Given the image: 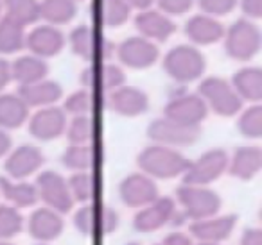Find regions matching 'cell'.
I'll use <instances>...</instances> for the list:
<instances>
[{
  "instance_id": "38",
  "label": "cell",
  "mask_w": 262,
  "mask_h": 245,
  "mask_svg": "<svg viewBox=\"0 0 262 245\" xmlns=\"http://www.w3.org/2000/svg\"><path fill=\"white\" fill-rule=\"evenodd\" d=\"M24 227V218L16 208L0 206V240L18 234Z\"/></svg>"
},
{
  "instance_id": "46",
  "label": "cell",
  "mask_w": 262,
  "mask_h": 245,
  "mask_svg": "<svg viewBox=\"0 0 262 245\" xmlns=\"http://www.w3.org/2000/svg\"><path fill=\"white\" fill-rule=\"evenodd\" d=\"M9 149H11V138L6 134L4 129H0V158L4 154H8Z\"/></svg>"
},
{
  "instance_id": "1",
  "label": "cell",
  "mask_w": 262,
  "mask_h": 245,
  "mask_svg": "<svg viewBox=\"0 0 262 245\" xmlns=\"http://www.w3.org/2000/svg\"><path fill=\"white\" fill-rule=\"evenodd\" d=\"M189 165L190 161L185 156L165 145L147 147L139 156L140 168L149 177H158V179H172L176 176H183Z\"/></svg>"
},
{
  "instance_id": "8",
  "label": "cell",
  "mask_w": 262,
  "mask_h": 245,
  "mask_svg": "<svg viewBox=\"0 0 262 245\" xmlns=\"http://www.w3.org/2000/svg\"><path fill=\"white\" fill-rule=\"evenodd\" d=\"M200 126H183L169 118L155 120L147 129V136L165 147H187L200 138Z\"/></svg>"
},
{
  "instance_id": "42",
  "label": "cell",
  "mask_w": 262,
  "mask_h": 245,
  "mask_svg": "<svg viewBox=\"0 0 262 245\" xmlns=\"http://www.w3.org/2000/svg\"><path fill=\"white\" fill-rule=\"evenodd\" d=\"M243 11L250 18H260L262 16V0H243Z\"/></svg>"
},
{
  "instance_id": "6",
  "label": "cell",
  "mask_w": 262,
  "mask_h": 245,
  "mask_svg": "<svg viewBox=\"0 0 262 245\" xmlns=\"http://www.w3.org/2000/svg\"><path fill=\"white\" fill-rule=\"evenodd\" d=\"M226 52L237 61H248L260 48V33L248 20H237L226 33Z\"/></svg>"
},
{
  "instance_id": "44",
  "label": "cell",
  "mask_w": 262,
  "mask_h": 245,
  "mask_svg": "<svg viewBox=\"0 0 262 245\" xmlns=\"http://www.w3.org/2000/svg\"><path fill=\"white\" fill-rule=\"evenodd\" d=\"M164 245H194V243H192V240L187 236V234L172 233V234H169V236L165 238Z\"/></svg>"
},
{
  "instance_id": "43",
  "label": "cell",
  "mask_w": 262,
  "mask_h": 245,
  "mask_svg": "<svg viewBox=\"0 0 262 245\" xmlns=\"http://www.w3.org/2000/svg\"><path fill=\"white\" fill-rule=\"evenodd\" d=\"M241 245H262V231L246 229L241 238Z\"/></svg>"
},
{
  "instance_id": "15",
  "label": "cell",
  "mask_w": 262,
  "mask_h": 245,
  "mask_svg": "<svg viewBox=\"0 0 262 245\" xmlns=\"http://www.w3.org/2000/svg\"><path fill=\"white\" fill-rule=\"evenodd\" d=\"M120 61L129 68L142 70L158 59V48L146 38H127L117 51Z\"/></svg>"
},
{
  "instance_id": "11",
  "label": "cell",
  "mask_w": 262,
  "mask_h": 245,
  "mask_svg": "<svg viewBox=\"0 0 262 245\" xmlns=\"http://www.w3.org/2000/svg\"><path fill=\"white\" fill-rule=\"evenodd\" d=\"M207 108L200 95H180L165 106V118L183 126H200L207 116Z\"/></svg>"
},
{
  "instance_id": "36",
  "label": "cell",
  "mask_w": 262,
  "mask_h": 245,
  "mask_svg": "<svg viewBox=\"0 0 262 245\" xmlns=\"http://www.w3.org/2000/svg\"><path fill=\"white\" fill-rule=\"evenodd\" d=\"M67 134H69V140L72 145H88L95 140L97 126H95L94 118H92L90 115L74 116Z\"/></svg>"
},
{
  "instance_id": "13",
  "label": "cell",
  "mask_w": 262,
  "mask_h": 245,
  "mask_svg": "<svg viewBox=\"0 0 262 245\" xmlns=\"http://www.w3.org/2000/svg\"><path fill=\"white\" fill-rule=\"evenodd\" d=\"M120 199L129 208H144L158 197V188L149 176L131 174L120 183Z\"/></svg>"
},
{
  "instance_id": "30",
  "label": "cell",
  "mask_w": 262,
  "mask_h": 245,
  "mask_svg": "<svg viewBox=\"0 0 262 245\" xmlns=\"http://www.w3.org/2000/svg\"><path fill=\"white\" fill-rule=\"evenodd\" d=\"M0 191L15 208H29V206L36 204L38 201L36 186L29 183H13V181L2 177L0 179Z\"/></svg>"
},
{
  "instance_id": "49",
  "label": "cell",
  "mask_w": 262,
  "mask_h": 245,
  "mask_svg": "<svg viewBox=\"0 0 262 245\" xmlns=\"http://www.w3.org/2000/svg\"><path fill=\"white\" fill-rule=\"evenodd\" d=\"M0 245H13V243H8V241H0Z\"/></svg>"
},
{
  "instance_id": "23",
  "label": "cell",
  "mask_w": 262,
  "mask_h": 245,
  "mask_svg": "<svg viewBox=\"0 0 262 245\" xmlns=\"http://www.w3.org/2000/svg\"><path fill=\"white\" fill-rule=\"evenodd\" d=\"M135 26L146 40L164 41L176 31V26L169 20V16H165L164 13L151 11V9H144L137 16Z\"/></svg>"
},
{
  "instance_id": "21",
  "label": "cell",
  "mask_w": 262,
  "mask_h": 245,
  "mask_svg": "<svg viewBox=\"0 0 262 245\" xmlns=\"http://www.w3.org/2000/svg\"><path fill=\"white\" fill-rule=\"evenodd\" d=\"M61 86L54 81H38L33 84H24L18 90V97L27 104V108H47L61 99Z\"/></svg>"
},
{
  "instance_id": "16",
  "label": "cell",
  "mask_w": 262,
  "mask_h": 245,
  "mask_svg": "<svg viewBox=\"0 0 262 245\" xmlns=\"http://www.w3.org/2000/svg\"><path fill=\"white\" fill-rule=\"evenodd\" d=\"M108 106L122 116H139L147 111L149 108V99L139 88L131 86H119L117 90L110 91Z\"/></svg>"
},
{
  "instance_id": "47",
  "label": "cell",
  "mask_w": 262,
  "mask_h": 245,
  "mask_svg": "<svg viewBox=\"0 0 262 245\" xmlns=\"http://www.w3.org/2000/svg\"><path fill=\"white\" fill-rule=\"evenodd\" d=\"M124 4L127 6V8H135V9H147L151 4H153V0H122Z\"/></svg>"
},
{
  "instance_id": "25",
  "label": "cell",
  "mask_w": 262,
  "mask_h": 245,
  "mask_svg": "<svg viewBox=\"0 0 262 245\" xmlns=\"http://www.w3.org/2000/svg\"><path fill=\"white\" fill-rule=\"evenodd\" d=\"M187 36L198 45H212L225 36L223 26L207 15H196L187 22Z\"/></svg>"
},
{
  "instance_id": "28",
  "label": "cell",
  "mask_w": 262,
  "mask_h": 245,
  "mask_svg": "<svg viewBox=\"0 0 262 245\" xmlns=\"http://www.w3.org/2000/svg\"><path fill=\"white\" fill-rule=\"evenodd\" d=\"M29 108L18 95H0V127L16 129L27 120Z\"/></svg>"
},
{
  "instance_id": "34",
  "label": "cell",
  "mask_w": 262,
  "mask_h": 245,
  "mask_svg": "<svg viewBox=\"0 0 262 245\" xmlns=\"http://www.w3.org/2000/svg\"><path fill=\"white\" fill-rule=\"evenodd\" d=\"M76 16L74 0H43L40 2V18L49 23H67Z\"/></svg>"
},
{
  "instance_id": "3",
  "label": "cell",
  "mask_w": 262,
  "mask_h": 245,
  "mask_svg": "<svg viewBox=\"0 0 262 245\" xmlns=\"http://www.w3.org/2000/svg\"><path fill=\"white\" fill-rule=\"evenodd\" d=\"M164 68L178 83H190L201 77L205 59L198 48L190 45H178L164 59Z\"/></svg>"
},
{
  "instance_id": "4",
  "label": "cell",
  "mask_w": 262,
  "mask_h": 245,
  "mask_svg": "<svg viewBox=\"0 0 262 245\" xmlns=\"http://www.w3.org/2000/svg\"><path fill=\"white\" fill-rule=\"evenodd\" d=\"M200 97L212 111L221 116H233L243 108V99L237 95L233 86L225 79L208 77L200 84Z\"/></svg>"
},
{
  "instance_id": "31",
  "label": "cell",
  "mask_w": 262,
  "mask_h": 245,
  "mask_svg": "<svg viewBox=\"0 0 262 245\" xmlns=\"http://www.w3.org/2000/svg\"><path fill=\"white\" fill-rule=\"evenodd\" d=\"M99 161V151L94 143L88 145H70L63 156V163L76 172L92 170Z\"/></svg>"
},
{
  "instance_id": "40",
  "label": "cell",
  "mask_w": 262,
  "mask_h": 245,
  "mask_svg": "<svg viewBox=\"0 0 262 245\" xmlns=\"http://www.w3.org/2000/svg\"><path fill=\"white\" fill-rule=\"evenodd\" d=\"M237 0H200V6L208 15H226L235 8Z\"/></svg>"
},
{
  "instance_id": "50",
  "label": "cell",
  "mask_w": 262,
  "mask_h": 245,
  "mask_svg": "<svg viewBox=\"0 0 262 245\" xmlns=\"http://www.w3.org/2000/svg\"><path fill=\"white\" fill-rule=\"evenodd\" d=\"M0 9H2V0H0Z\"/></svg>"
},
{
  "instance_id": "33",
  "label": "cell",
  "mask_w": 262,
  "mask_h": 245,
  "mask_svg": "<svg viewBox=\"0 0 262 245\" xmlns=\"http://www.w3.org/2000/svg\"><path fill=\"white\" fill-rule=\"evenodd\" d=\"M26 45V34L24 26L9 16H4L0 20V52L2 54H11Z\"/></svg>"
},
{
  "instance_id": "24",
  "label": "cell",
  "mask_w": 262,
  "mask_h": 245,
  "mask_svg": "<svg viewBox=\"0 0 262 245\" xmlns=\"http://www.w3.org/2000/svg\"><path fill=\"white\" fill-rule=\"evenodd\" d=\"M262 152L258 147H241L235 151L232 161H228V172L233 177L250 181L260 172Z\"/></svg>"
},
{
  "instance_id": "22",
  "label": "cell",
  "mask_w": 262,
  "mask_h": 245,
  "mask_svg": "<svg viewBox=\"0 0 262 245\" xmlns=\"http://www.w3.org/2000/svg\"><path fill=\"white\" fill-rule=\"evenodd\" d=\"M63 231V218L51 208H40L29 216V233L41 241L54 240Z\"/></svg>"
},
{
  "instance_id": "39",
  "label": "cell",
  "mask_w": 262,
  "mask_h": 245,
  "mask_svg": "<svg viewBox=\"0 0 262 245\" xmlns=\"http://www.w3.org/2000/svg\"><path fill=\"white\" fill-rule=\"evenodd\" d=\"M239 129L248 138H260L262 136V108L253 106L248 111L243 113L239 120Z\"/></svg>"
},
{
  "instance_id": "27",
  "label": "cell",
  "mask_w": 262,
  "mask_h": 245,
  "mask_svg": "<svg viewBox=\"0 0 262 245\" xmlns=\"http://www.w3.org/2000/svg\"><path fill=\"white\" fill-rule=\"evenodd\" d=\"M92 9L95 22L108 27H119L129 18V8L122 0H94Z\"/></svg>"
},
{
  "instance_id": "14",
  "label": "cell",
  "mask_w": 262,
  "mask_h": 245,
  "mask_svg": "<svg viewBox=\"0 0 262 245\" xmlns=\"http://www.w3.org/2000/svg\"><path fill=\"white\" fill-rule=\"evenodd\" d=\"M81 83L94 93H104V91L110 93L126 83V76L122 68L115 65H94L83 72Z\"/></svg>"
},
{
  "instance_id": "51",
  "label": "cell",
  "mask_w": 262,
  "mask_h": 245,
  "mask_svg": "<svg viewBox=\"0 0 262 245\" xmlns=\"http://www.w3.org/2000/svg\"><path fill=\"white\" fill-rule=\"evenodd\" d=\"M40 245H45V243H40Z\"/></svg>"
},
{
  "instance_id": "48",
  "label": "cell",
  "mask_w": 262,
  "mask_h": 245,
  "mask_svg": "<svg viewBox=\"0 0 262 245\" xmlns=\"http://www.w3.org/2000/svg\"><path fill=\"white\" fill-rule=\"evenodd\" d=\"M200 245H219V243H210V241H201Z\"/></svg>"
},
{
  "instance_id": "5",
  "label": "cell",
  "mask_w": 262,
  "mask_h": 245,
  "mask_svg": "<svg viewBox=\"0 0 262 245\" xmlns=\"http://www.w3.org/2000/svg\"><path fill=\"white\" fill-rule=\"evenodd\" d=\"M176 195L180 204L183 206L185 215L192 220L214 216L221 208V199L217 197V193L198 184H183L178 188Z\"/></svg>"
},
{
  "instance_id": "35",
  "label": "cell",
  "mask_w": 262,
  "mask_h": 245,
  "mask_svg": "<svg viewBox=\"0 0 262 245\" xmlns=\"http://www.w3.org/2000/svg\"><path fill=\"white\" fill-rule=\"evenodd\" d=\"M6 11L11 20L24 27L40 18V2L38 0H4Z\"/></svg>"
},
{
  "instance_id": "10",
  "label": "cell",
  "mask_w": 262,
  "mask_h": 245,
  "mask_svg": "<svg viewBox=\"0 0 262 245\" xmlns=\"http://www.w3.org/2000/svg\"><path fill=\"white\" fill-rule=\"evenodd\" d=\"M176 215L174 201L169 197H157L153 202L144 206L133 218V227L139 233H153L164 227Z\"/></svg>"
},
{
  "instance_id": "2",
  "label": "cell",
  "mask_w": 262,
  "mask_h": 245,
  "mask_svg": "<svg viewBox=\"0 0 262 245\" xmlns=\"http://www.w3.org/2000/svg\"><path fill=\"white\" fill-rule=\"evenodd\" d=\"M74 226L86 236H106L119 226V215L110 206L88 202L74 215Z\"/></svg>"
},
{
  "instance_id": "7",
  "label": "cell",
  "mask_w": 262,
  "mask_h": 245,
  "mask_svg": "<svg viewBox=\"0 0 262 245\" xmlns=\"http://www.w3.org/2000/svg\"><path fill=\"white\" fill-rule=\"evenodd\" d=\"M226 168H228V154L221 149H212L200 156L194 163H190L183 174V181L185 184L205 186L223 176Z\"/></svg>"
},
{
  "instance_id": "20",
  "label": "cell",
  "mask_w": 262,
  "mask_h": 245,
  "mask_svg": "<svg viewBox=\"0 0 262 245\" xmlns=\"http://www.w3.org/2000/svg\"><path fill=\"white\" fill-rule=\"evenodd\" d=\"M26 45L38 58H52L65 45V38L56 27L43 26L36 27L29 36L26 38Z\"/></svg>"
},
{
  "instance_id": "26",
  "label": "cell",
  "mask_w": 262,
  "mask_h": 245,
  "mask_svg": "<svg viewBox=\"0 0 262 245\" xmlns=\"http://www.w3.org/2000/svg\"><path fill=\"white\" fill-rule=\"evenodd\" d=\"M47 72H49L47 65L38 56H24V58H18L11 65V79L20 83V86L33 84L45 79Z\"/></svg>"
},
{
  "instance_id": "32",
  "label": "cell",
  "mask_w": 262,
  "mask_h": 245,
  "mask_svg": "<svg viewBox=\"0 0 262 245\" xmlns=\"http://www.w3.org/2000/svg\"><path fill=\"white\" fill-rule=\"evenodd\" d=\"M67 184H69L72 199L77 202H92L99 193V179L90 170L76 172Z\"/></svg>"
},
{
  "instance_id": "12",
  "label": "cell",
  "mask_w": 262,
  "mask_h": 245,
  "mask_svg": "<svg viewBox=\"0 0 262 245\" xmlns=\"http://www.w3.org/2000/svg\"><path fill=\"white\" fill-rule=\"evenodd\" d=\"M70 45L74 54L83 58L84 61H97V59H108L112 56V45L102 41L99 34L92 27L79 26L70 34Z\"/></svg>"
},
{
  "instance_id": "9",
  "label": "cell",
  "mask_w": 262,
  "mask_h": 245,
  "mask_svg": "<svg viewBox=\"0 0 262 245\" xmlns=\"http://www.w3.org/2000/svg\"><path fill=\"white\" fill-rule=\"evenodd\" d=\"M38 199L45 202L51 209L58 213H69L74 206V199L70 195L69 184L58 172L47 170L38 177L36 183Z\"/></svg>"
},
{
  "instance_id": "17",
  "label": "cell",
  "mask_w": 262,
  "mask_h": 245,
  "mask_svg": "<svg viewBox=\"0 0 262 245\" xmlns=\"http://www.w3.org/2000/svg\"><path fill=\"white\" fill-rule=\"evenodd\" d=\"M67 129V115L59 108H43L31 118L29 133L38 140H56Z\"/></svg>"
},
{
  "instance_id": "19",
  "label": "cell",
  "mask_w": 262,
  "mask_h": 245,
  "mask_svg": "<svg viewBox=\"0 0 262 245\" xmlns=\"http://www.w3.org/2000/svg\"><path fill=\"white\" fill-rule=\"evenodd\" d=\"M237 222L235 215H225V216H208V218H201L190 226V233L194 238L200 241H210V243H219V241L226 240L230 233L233 231Z\"/></svg>"
},
{
  "instance_id": "18",
  "label": "cell",
  "mask_w": 262,
  "mask_h": 245,
  "mask_svg": "<svg viewBox=\"0 0 262 245\" xmlns=\"http://www.w3.org/2000/svg\"><path fill=\"white\" fill-rule=\"evenodd\" d=\"M41 165H43V154L40 149L33 147V145H22L9 154L8 161H6V172L13 179H26L31 174L36 172Z\"/></svg>"
},
{
  "instance_id": "29",
  "label": "cell",
  "mask_w": 262,
  "mask_h": 245,
  "mask_svg": "<svg viewBox=\"0 0 262 245\" xmlns=\"http://www.w3.org/2000/svg\"><path fill=\"white\" fill-rule=\"evenodd\" d=\"M233 90L241 99L258 102L262 99V72L258 68H244L233 76Z\"/></svg>"
},
{
  "instance_id": "41",
  "label": "cell",
  "mask_w": 262,
  "mask_h": 245,
  "mask_svg": "<svg viewBox=\"0 0 262 245\" xmlns=\"http://www.w3.org/2000/svg\"><path fill=\"white\" fill-rule=\"evenodd\" d=\"M162 11L169 15H183L192 6V0H157Z\"/></svg>"
},
{
  "instance_id": "45",
  "label": "cell",
  "mask_w": 262,
  "mask_h": 245,
  "mask_svg": "<svg viewBox=\"0 0 262 245\" xmlns=\"http://www.w3.org/2000/svg\"><path fill=\"white\" fill-rule=\"evenodd\" d=\"M9 81H11V65L4 59H0V91L8 86Z\"/></svg>"
},
{
  "instance_id": "37",
  "label": "cell",
  "mask_w": 262,
  "mask_h": 245,
  "mask_svg": "<svg viewBox=\"0 0 262 245\" xmlns=\"http://www.w3.org/2000/svg\"><path fill=\"white\" fill-rule=\"evenodd\" d=\"M95 106H97V93L90 90H81L72 93L65 102V113H70L74 116L81 115H92L95 111Z\"/></svg>"
}]
</instances>
